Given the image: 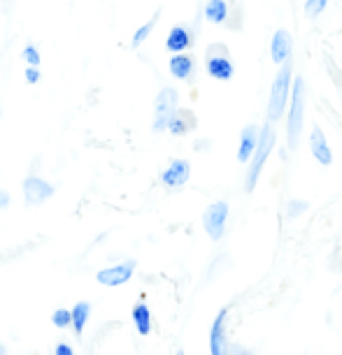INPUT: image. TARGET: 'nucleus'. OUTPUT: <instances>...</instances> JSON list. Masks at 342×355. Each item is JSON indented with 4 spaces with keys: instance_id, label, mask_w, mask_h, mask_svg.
Instances as JSON below:
<instances>
[{
    "instance_id": "1",
    "label": "nucleus",
    "mask_w": 342,
    "mask_h": 355,
    "mask_svg": "<svg viewBox=\"0 0 342 355\" xmlns=\"http://www.w3.org/2000/svg\"><path fill=\"white\" fill-rule=\"evenodd\" d=\"M291 89H293V61H286L284 65L277 68V75H275L270 84V96H268V103H266L268 123L275 125L284 119L286 107H289V100H291Z\"/></svg>"
},
{
    "instance_id": "2",
    "label": "nucleus",
    "mask_w": 342,
    "mask_h": 355,
    "mask_svg": "<svg viewBox=\"0 0 342 355\" xmlns=\"http://www.w3.org/2000/svg\"><path fill=\"white\" fill-rule=\"evenodd\" d=\"M307 86L303 77H293V89H291V100L284 114V128H286V144L289 149H298L300 137H303L305 128V110H307Z\"/></svg>"
},
{
    "instance_id": "3",
    "label": "nucleus",
    "mask_w": 342,
    "mask_h": 355,
    "mask_svg": "<svg viewBox=\"0 0 342 355\" xmlns=\"http://www.w3.org/2000/svg\"><path fill=\"white\" fill-rule=\"evenodd\" d=\"M275 146H277V130H275L272 123H263L261 125V137H259V146L254 151V156L247 163V172H245V191L254 193L261 182V174H263L266 163L270 160Z\"/></svg>"
},
{
    "instance_id": "4",
    "label": "nucleus",
    "mask_w": 342,
    "mask_h": 355,
    "mask_svg": "<svg viewBox=\"0 0 342 355\" xmlns=\"http://www.w3.org/2000/svg\"><path fill=\"white\" fill-rule=\"evenodd\" d=\"M205 72L210 75L214 82H231L236 77V63H233V53L228 49V44L224 42H210L205 49Z\"/></svg>"
},
{
    "instance_id": "5",
    "label": "nucleus",
    "mask_w": 342,
    "mask_h": 355,
    "mask_svg": "<svg viewBox=\"0 0 342 355\" xmlns=\"http://www.w3.org/2000/svg\"><path fill=\"white\" fill-rule=\"evenodd\" d=\"M179 91L175 86H163L156 98H154V121H152V130L154 132H165L168 121L170 116L179 110Z\"/></svg>"
},
{
    "instance_id": "6",
    "label": "nucleus",
    "mask_w": 342,
    "mask_h": 355,
    "mask_svg": "<svg viewBox=\"0 0 342 355\" xmlns=\"http://www.w3.org/2000/svg\"><path fill=\"white\" fill-rule=\"evenodd\" d=\"M228 216H231V207L226 200L210 202L203 211V230L212 242H221L228 230Z\"/></svg>"
},
{
    "instance_id": "7",
    "label": "nucleus",
    "mask_w": 342,
    "mask_h": 355,
    "mask_svg": "<svg viewBox=\"0 0 342 355\" xmlns=\"http://www.w3.org/2000/svg\"><path fill=\"white\" fill-rule=\"evenodd\" d=\"M22 193H24V202L28 207H40L44 202H49L54 198V193H56V186L51 182H47L44 177H40V174L31 172L24 177L22 182Z\"/></svg>"
},
{
    "instance_id": "8",
    "label": "nucleus",
    "mask_w": 342,
    "mask_h": 355,
    "mask_svg": "<svg viewBox=\"0 0 342 355\" xmlns=\"http://www.w3.org/2000/svg\"><path fill=\"white\" fill-rule=\"evenodd\" d=\"M228 320H231V309L221 306L210 325V355H231L233 341L228 339Z\"/></svg>"
},
{
    "instance_id": "9",
    "label": "nucleus",
    "mask_w": 342,
    "mask_h": 355,
    "mask_svg": "<svg viewBox=\"0 0 342 355\" xmlns=\"http://www.w3.org/2000/svg\"><path fill=\"white\" fill-rule=\"evenodd\" d=\"M136 270H138L136 260L126 258L117 265H107V267H103V270H98L96 281L105 288H119V286H126L133 277H136Z\"/></svg>"
},
{
    "instance_id": "10",
    "label": "nucleus",
    "mask_w": 342,
    "mask_h": 355,
    "mask_svg": "<svg viewBox=\"0 0 342 355\" xmlns=\"http://www.w3.org/2000/svg\"><path fill=\"white\" fill-rule=\"evenodd\" d=\"M191 179V163L186 158H172L163 170H161L158 182L163 189L175 191V189H184Z\"/></svg>"
},
{
    "instance_id": "11",
    "label": "nucleus",
    "mask_w": 342,
    "mask_h": 355,
    "mask_svg": "<svg viewBox=\"0 0 342 355\" xmlns=\"http://www.w3.org/2000/svg\"><path fill=\"white\" fill-rule=\"evenodd\" d=\"M198 31L191 28L189 24H175L165 35V49L172 53H186L193 49V42H196Z\"/></svg>"
},
{
    "instance_id": "12",
    "label": "nucleus",
    "mask_w": 342,
    "mask_h": 355,
    "mask_svg": "<svg viewBox=\"0 0 342 355\" xmlns=\"http://www.w3.org/2000/svg\"><path fill=\"white\" fill-rule=\"evenodd\" d=\"M168 72L177 79V82L193 84L198 75V61L191 51L186 53H172L170 61H168Z\"/></svg>"
},
{
    "instance_id": "13",
    "label": "nucleus",
    "mask_w": 342,
    "mask_h": 355,
    "mask_svg": "<svg viewBox=\"0 0 342 355\" xmlns=\"http://www.w3.org/2000/svg\"><path fill=\"white\" fill-rule=\"evenodd\" d=\"M270 58L272 63L277 65H284L286 61H291L293 58V35L291 31L286 28H277L272 33L270 37Z\"/></svg>"
},
{
    "instance_id": "14",
    "label": "nucleus",
    "mask_w": 342,
    "mask_h": 355,
    "mask_svg": "<svg viewBox=\"0 0 342 355\" xmlns=\"http://www.w3.org/2000/svg\"><path fill=\"white\" fill-rule=\"evenodd\" d=\"M196 128H198L196 112L189 110V107H179L170 116V121H168L165 132H170L172 137H186V135H191V132H196Z\"/></svg>"
},
{
    "instance_id": "15",
    "label": "nucleus",
    "mask_w": 342,
    "mask_h": 355,
    "mask_svg": "<svg viewBox=\"0 0 342 355\" xmlns=\"http://www.w3.org/2000/svg\"><path fill=\"white\" fill-rule=\"evenodd\" d=\"M259 137H261V125L256 123H247L243 130H240V139H238V163L247 165L250 158L254 156L259 146Z\"/></svg>"
},
{
    "instance_id": "16",
    "label": "nucleus",
    "mask_w": 342,
    "mask_h": 355,
    "mask_svg": "<svg viewBox=\"0 0 342 355\" xmlns=\"http://www.w3.org/2000/svg\"><path fill=\"white\" fill-rule=\"evenodd\" d=\"M310 153L321 167L333 165V149L319 125H312V130H310Z\"/></svg>"
},
{
    "instance_id": "17",
    "label": "nucleus",
    "mask_w": 342,
    "mask_h": 355,
    "mask_svg": "<svg viewBox=\"0 0 342 355\" xmlns=\"http://www.w3.org/2000/svg\"><path fill=\"white\" fill-rule=\"evenodd\" d=\"M131 320H133V327L140 337H149L154 332V313L149 309V304L145 302V297H140L131 309Z\"/></svg>"
},
{
    "instance_id": "18",
    "label": "nucleus",
    "mask_w": 342,
    "mask_h": 355,
    "mask_svg": "<svg viewBox=\"0 0 342 355\" xmlns=\"http://www.w3.org/2000/svg\"><path fill=\"white\" fill-rule=\"evenodd\" d=\"M91 311H93V306H91V302H86V300H79V302L70 306V313H72L70 330L77 339H82L86 325H89V320H91Z\"/></svg>"
},
{
    "instance_id": "19",
    "label": "nucleus",
    "mask_w": 342,
    "mask_h": 355,
    "mask_svg": "<svg viewBox=\"0 0 342 355\" xmlns=\"http://www.w3.org/2000/svg\"><path fill=\"white\" fill-rule=\"evenodd\" d=\"M228 12H231V5L226 0H205L203 5V19L207 24L224 26L228 21Z\"/></svg>"
},
{
    "instance_id": "20",
    "label": "nucleus",
    "mask_w": 342,
    "mask_h": 355,
    "mask_svg": "<svg viewBox=\"0 0 342 355\" xmlns=\"http://www.w3.org/2000/svg\"><path fill=\"white\" fill-rule=\"evenodd\" d=\"M161 15H163V10H156L149 21H145L142 26H138L136 33H133V37H131V46H133V49H140V46H142L147 40H149L154 28H156L158 21H161Z\"/></svg>"
},
{
    "instance_id": "21",
    "label": "nucleus",
    "mask_w": 342,
    "mask_h": 355,
    "mask_svg": "<svg viewBox=\"0 0 342 355\" xmlns=\"http://www.w3.org/2000/svg\"><path fill=\"white\" fill-rule=\"evenodd\" d=\"M310 209V202L307 200H300V198H293V200H289L286 202V207H284V216L289 218V220H296V218H300L303 214Z\"/></svg>"
},
{
    "instance_id": "22",
    "label": "nucleus",
    "mask_w": 342,
    "mask_h": 355,
    "mask_svg": "<svg viewBox=\"0 0 342 355\" xmlns=\"http://www.w3.org/2000/svg\"><path fill=\"white\" fill-rule=\"evenodd\" d=\"M51 325L56 327V330H70V325H72L70 309H65V306H58V309H54L51 311Z\"/></svg>"
},
{
    "instance_id": "23",
    "label": "nucleus",
    "mask_w": 342,
    "mask_h": 355,
    "mask_svg": "<svg viewBox=\"0 0 342 355\" xmlns=\"http://www.w3.org/2000/svg\"><path fill=\"white\" fill-rule=\"evenodd\" d=\"M22 61L26 63V68H40V65H42V53L31 42L22 49Z\"/></svg>"
},
{
    "instance_id": "24",
    "label": "nucleus",
    "mask_w": 342,
    "mask_h": 355,
    "mask_svg": "<svg viewBox=\"0 0 342 355\" xmlns=\"http://www.w3.org/2000/svg\"><path fill=\"white\" fill-rule=\"evenodd\" d=\"M328 3H331V0H305L303 10H305V15L310 19H317V17H321L326 12Z\"/></svg>"
},
{
    "instance_id": "25",
    "label": "nucleus",
    "mask_w": 342,
    "mask_h": 355,
    "mask_svg": "<svg viewBox=\"0 0 342 355\" xmlns=\"http://www.w3.org/2000/svg\"><path fill=\"white\" fill-rule=\"evenodd\" d=\"M228 28L231 31L243 28V8H240V5H231V12H228Z\"/></svg>"
},
{
    "instance_id": "26",
    "label": "nucleus",
    "mask_w": 342,
    "mask_h": 355,
    "mask_svg": "<svg viewBox=\"0 0 342 355\" xmlns=\"http://www.w3.org/2000/svg\"><path fill=\"white\" fill-rule=\"evenodd\" d=\"M24 79H26V84H31V86L40 84V79H42V68H26Z\"/></svg>"
},
{
    "instance_id": "27",
    "label": "nucleus",
    "mask_w": 342,
    "mask_h": 355,
    "mask_svg": "<svg viewBox=\"0 0 342 355\" xmlns=\"http://www.w3.org/2000/svg\"><path fill=\"white\" fill-rule=\"evenodd\" d=\"M54 355H77V353L68 341H56V344H54Z\"/></svg>"
},
{
    "instance_id": "28",
    "label": "nucleus",
    "mask_w": 342,
    "mask_h": 355,
    "mask_svg": "<svg viewBox=\"0 0 342 355\" xmlns=\"http://www.w3.org/2000/svg\"><path fill=\"white\" fill-rule=\"evenodd\" d=\"M10 205H12V196H10V191H5V189H0V209H10Z\"/></svg>"
},
{
    "instance_id": "29",
    "label": "nucleus",
    "mask_w": 342,
    "mask_h": 355,
    "mask_svg": "<svg viewBox=\"0 0 342 355\" xmlns=\"http://www.w3.org/2000/svg\"><path fill=\"white\" fill-rule=\"evenodd\" d=\"M193 149H196L198 153L200 151H210L212 149V139H196V142H193Z\"/></svg>"
},
{
    "instance_id": "30",
    "label": "nucleus",
    "mask_w": 342,
    "mask_h": 355,
    "mask_svg": "<svg viewBox=\"0 0 342 355\" xmlns=\"http://www.w3.org/2000/svg\"><path fill=\"white\" fill-rule=\"evenodd\" d=\"M231 355H256V353H254L252 348H245V346H240V344H233Z\"/></svg>"
},
{
    "instance_id": "31",
    "label": "nucleus",
    "mask_w": 342,
    "mask_h": 355,
    "mask_svg": "<svg viewBox=\"0 0 342 355\" xmlns=\"http://www.w3.org/2000/svg\"><path fill=\"white\" fill-rule=\"evenodd\" d=\"M0 355H8V346L5 344H0Z\"/></svg>"
},
{
    "instance_id": "32",
    "label": "nucleus",
    "mask_w": 342,
    "mask_h": 355,
    "mask_svg": "<svg viewBox=\"0 0 342 355\" xmlns=\"http://www.w3.org/2000/svg\"><path fill=\"white\" fill-rule=\"evenodd\" d=\"M0 3H3V8H10V5L15 3V0H0Z\"/></svg>"
},
{
    "instance_id": "33",
    "label": "nucleus",
    "mask_w": 342,
    "mask_h": 355,
    "mask_svg": "<svg viewBox=\"0 0 342 355\" xmlns=\"http://www.w3.org/2000/svg\"><path fill=\"white\" fill-rule=\"evenodd\" d=\"M172 355H186V353H184V348H175V353Z\"/></svg>"
},
{
    "instance_id": "34",
    "label": "nucleus",
    "mask_w": 342,
    "mask_h": 355,
    "mask_svg": "<svg viewBox=\"0 0 342 355\" xmlns=\"http://www.w3.org/2000/svg\"><path fill=\"white\" fill-rule=\"evenodd\" d=\"M226 3H228V5H233V3H238V0H226Z\"/></svg>"
},
{
    "instance_id": "35",
    "label": "nucleus",
    "mask_w": 342,
    "mask_h": 355,
    "mask_svg": "<svg viewBox=\"0 0 342 355\" xmlns=\"http://www.w3.org/2000/svg\"><path fill=\"white\" fill-rule=\"evenodd\" d=\"M338 3H342V0H338Z\"/></svg>"
}]
</instances>
